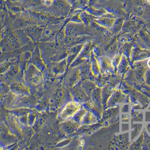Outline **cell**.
Segmentation results:
<instances>
[{
  "label": "cell",
  "mask_w": 150,
  "mask_h": 150,
  "mask_svg": "<svg viewBox=\"0 0 150 150\" xmlns=\"http://www.w3.org/2000/svg\"><path fill=\"white\" fill-rule=\"evenodd\" d=\"M14 61V60L11 61H6L5 62L3 63L1 65V73H4L7 72L9 70L10 67H11L13 62Z\"/></svg>",
  "instance_id": "9"
},
{
  "label": "cell",
  "mask_w": 150,
  "mask_h": 150,
  "mask_svg": "<svg viewBox=\"0 0 150 150\" xmlns=\"http://www.w3.org/2000/svg\"><path fill=\"white\" fill-rule=\"evenodd\" d=\"M63 96V93L62 91L59 90L54 96V100L55 102L58 103L61 101Z\"/></svg>",
  "instance_id": "11"
},
{
  "label": "cell",
  "mask_w": 150,
  "mask_h": 150,
  "mask_svg": "<svg viewBox=\"0 0 150 150\" xmlns=\"http://www.w3.org/2000/svg\"><path fill=\"white\" fill-rule=\"evenodd\" d=\"M148 65L149 67L150 68V59L149 60V61H148Z\"/></svg>",
  "instance_id": "15"
},
{
  "label": "cell",
  "mask_w": 150,
  "mask_h": 150,
  "mask_svg": "<svg viewBox=\"0 0 150 150\" xmlns=\"http://www.w3.org/2000/svg\"><path fill=\"white\" fill-rule=\"evenodd\" d=\"M33 44L23 29L9 30L1 35V53L31 49Z\"/></svg>",
  "instance_id": "1"
},
{
  "label": "cell",
  "mask_w": 150,
  "mask_h": 150,
  "mask_svg": "<svg viewBox=\"0 0 150 150\" xmlns=\"http://www.w3.org/2000/svg\"><path fill=\"white\" fill-rule=\"evenodd\" d=\"M40 52L45 62H51L52 57L55 55L62 45L57 40L41 42L38 44Z\"/></svg>",
  "instance_id": "3"
},
{
  "label": "cell",
  "mask_w": 150,
  "mask_h": 150,
  "mask_svg": "<svg viewBox=\"0 0 150 150\" xmlns=\"http://www.w3.org/2000/svg\"><path fill=\"white\" fill-rule=\"evenodd\" d=\"M71 4L68 0H54L47 11L57 18L65 19L70 10Z\"/></svg>",
  "instance_id": "2"
},
{
  "label": "cell",
  "mask_w": 150,
  "mask_h": 150,
  "mask_svg": "<svg viewBox=\"0 0 150 150\" xmlns=\"http://www.w3.org/2000/svg\"><path fill=\"white\" fill-rule=\"evenodd\" d=\"M9 1H12V2H23V1H25V0H9Z\"/></svg>",
  "instance_id": "14"
},
{
  "label": "cell",
  "mask_w": 150,
  "mask_h": 150,
  "mask_svg": "<svg viewBox=\"0 0 150 150\" xmlns=\"http://www.w3.org/2000/svg\"><path fill=\"white\" fill-rule=\"evenodd\" d=\"M45 27L42 25H34L28 27L23 30L35 45H36L41 42Z\"/></svg>",
  "instance_id": "5"
},
{
  "label": "cell",
  "mask_w": 150,
  "mask_h": 150,
  "mask_svg": "<svg viewBox=\"0 0 150 150\" xmlns=\"http://www.w3.org/2000/svg\"><path fill=\"white\" fill-rule=\"evenodd\" d=\"M65 21L64 23L52 24L45 26L43 32L41 42L56 40L57 34L65 25Z\"/></svg>",
  "instance_id": "4"
},
{
  "label": "cell",
  "mask_w": 150,
  "mask_h": 150,
  "mask_svg": "<svg viewBox=\"0 0 150 150\" xmlns=\"http://www.w3.org/2000/svg\"><path fill=\"white\" fill-rule=\"evenodd\" d=\"M30 63L42 71L45 67V61L42 58L38 45H36L32 51L30 57Z\"/></svg>",
  "instance_id": "6"
},
{
  "label": "cell",
  "mask_w": 150,
  "mask_h": 150,
  "mask_svg": "<svg viewBox=\"0 0 150 150\" xmlns=\"http://www.w3.org/2000/svg\"><path fill=\"white\" fill-rule=\"evenodd\" d=\"M26 71L27 77L31 82L34 84H38L41 82L42 79L41 71L33 64L30 63Z\"/></svg>",
  "instance_id": "7"
},
{
  "label": "cell",
  "mask_w": 150,
  "mask_h": 150,
  "mask_svg": "<svg viewBox=\"0 0 150 150\" xmlns=\"http://www.w3.org/2000/svg\"><path fill=\"white\" fill-rule=\"evenodd\" d=\"M63 127L65 131L69 133L74 132L76 129V124L70 121H67L64 123Z\"/></svg>",
  "instance_id": "8"
},
{
  "label": "cell",
  "mask_w": 150,
  "mask_h": 150,
  "mask_svg": "<svg viewBox=\"0 0 150 150\" xmlns=\"http://www.w3.org/2000/svg\"><path fill=\"white\" fill-rule=\"evenodd\" d=\"M76 74L74 73L71 74L69 76V80L71 83H73L76 81Z\"/></svg>",
  "instance_id": "12"
},
{
  "label": "cell",
  "mask_w": 150,
  "mask_h": 150,
  "mask_svg": "<svg viewBox=\"0 0 150 150\" xmlns=\"http://www.w3.org/2000/svg\"><path fill=\"white\" fill-rule=\"evenodd\" d=\"M71 4L76 5L77 4L79 0H68Z\"/></svg>",
  "instance_id": "13"
},
{
  "label": "cell",
  "mask_w": 150,
  "mask_h": 150,
  "mask_svg": "<svg viewBox=\"0 0 150 150\" xmlns=\"http://www.w3.org/2000/svg\"><path fill=\"white\" fill-rule=\"evenodd\" d=\"M12 88L17 93H23L26 91L25 87L22 84L18 83H15L12 84Z\"/></svg>",
  "instance_id": "10"
}]
</instances>
